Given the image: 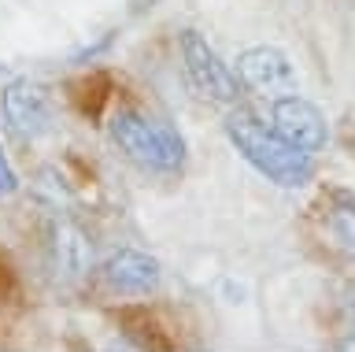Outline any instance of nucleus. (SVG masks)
<instances>
[{
    "label": "nucleus",
    "instance_id": "f257e3e1",
    "mask_svg": "<svg viewBox=\"0 0 355 352\" xmlns=\"http://www.w3.org/2000/svg\"><path fill=\"white\" fill-rule=\"evenodd\" d=\"M226 137L248 167H255L266 182L282 185V190H304L315 178V156L296 149L270 123H263L259 115L244 112V108L226 115Z\"/></svg>",
    "mask_w": 355,
    "mask_h": 352
},
{
    "label": "nucleus",
    "instance_id": "f03ea898",
    "mask_svg": "<svg viewBox=\"0 0 355 352\" xmlns=\"http://www.w3.org/2000/svg\"><path fill=\"white\" fill-rule=\"evenodd\" d=\"M111 137L126 156L144 171L178 174L185 167V141L166 123L137 112V108H119L111 115Z\"/></svg>",
    "mask_w": 355,
    "mask_h": 352
},
{
    "label": "nucleus",
    "instance_id": "7ed1b4c3",
    "mask_svg": "<svg viewBox=\"0 0 355 352\" xmlns=\"http://www.w3.org/2000/svg\"><path fill=\"white\" fill-rule=\"evenodd\" d=\"M182 63H185V74L200 97H207L215 104H237V97H241L237 71L207 45L204 34H196V30H185L182 34Z\"/></svg>",
    "mask_w": 355,
    "mask_h": 352
},
{
    "label": "nucleus",
    "instance_id": "20e7f679",
    "mask_svg": "<svg viewBox=\"0 0 355 352\" xmlns=\"http://www.w3.org/2000/svg\"><path fill=\"white\" fill-rule=\"evenodd\" d=\"M270 126L282 137L293 141L296 149L311 152V156L329 145V123H326V115H322L318 108L307 101V97H300V90L296 93H285V97H274V101H270Z\"/></svg>",
    "mask_w": 355,
    "mask_h": 352
},
{
    "label": "nucleus",
    "instance_id": "39448f33",
    "mask_svg": "<svg viewBox=\"0 0 355 352\" xmlns=\"http://www.w3.org/2000/svg\"><path fill=\"white\" fill-rule=\"evenodd\" d=\"M237 78L244 90L266 97H285V93H296L300 82H296V67L288 63V56L274 45H252L237 56Z\"/></svg>",
    "mask_w": 355,
    "mask_h": 352
},
{
    "label": "nucleus",
    "instance_id": "423d86ee",
    "mask_svg": "<svg viewBox=\"0 0 355 352\" xmlns=\"http://www.w3.org/2000/svg\"><path fill=\"white\" fill-rule=\"evenodd\" d=\"M104 282L111 290L126 293V296H152L163 282L159 260L137 249H119L115 256H107L104 263Z\"/></svg>",
    "mask_w": 355,
    "mask_h": 352
},
{
    "label": "nucleus",
    "instance_id": "0eeeda50",
    "mask_svg": "<svg viewBox=\"0 0 355 352\" xmlns=\"http://www.w3.org/2000/svg\"><path fill=\"white\" fill-rule=\"evenodd\" d=\"M4 115L15 134L22 137H41L49 134L52 126V112H49V97H44L41 85L33 82H11L4 90Z\"/></svg>",
    "mask_w": 355,
    "mask_h": 352
},
{
    "label": "nucleus",
    "instance_id": "6e6552de",
    "mask_svg": "<svg viewBox=\"0 0 355 352\" xmlns=\"http://www.w3.org/2000/svg\"><path fill=\"white\" fill-rule=\"evenodd\" d=\"M318 219L326 226V234L337 241L344 252L355 256V193L340 190V185H326L318 196Z\"/></svg>",
    "mask_w": 355,
    "mask_h": 352
},
{
    "label": "nucleus",
    "instance_id": "1a4fd4ad",
    "mask_svg": "<svg viewBox=\"0 0 355 352\" xmlns=\"http://www.w3.org/2000/svg\"><path fill=\"white\" fill-rule=\"evenodd\" d=\"M115 323L119 330L133 341V349L141 352H174V341L171 334L159 326V319H155L144 304H126L115 312Z\"/></svg>",
    "mask_w": 355,
    "mask_h": 352
},
{
    "label": "nucleus",
    "instance_id": "9d476101",
    "mask_svg": "<svg viewBox=\"0 0 355 352\" xmlns=\"http://www.w3.org/2000/svg\"><path fill=\"white\" fill-rule=\"evenodd\" d=\"M52 263H55V271L63 274V278H82V274L89 271V241L85 234L78 230L74 223H52Z\"/></svg>",
    "mask_w": 355,
    "mask_h": 352
},
{
    "label": "nucleus",
    "instance_id": "9b49d317",
    "mask_svg": "<svg viewBox=\"0 0 355 352\" xmlns=\"http://www.w3.org/2000/svg\"><path fill=\"white\" fill-rule=\"evenodd\" d=\"M71 101H74V108L85 119H100L104 108H107V101H111V74L107 71H93V74H85V78H78L71 85Z\"/></svg>",
    "mask_w": 355,
    "mask_h": 352
},
{
    "label": "nucleus",
    "instance_id": "f8f14e48",
    "mask_svg": "<svg viewBox=\"0 0 355 352\" xmlns=\"http://www.w3.org/2000/svg\"><path fill=\"white\" fill-rule=\"evenodd\" d=\"M22 301V282L15 263L8 260V252H0V304H19Z\"/></svg>",
    "mask_w": 355,
    "mask_h": 352
},
{
    "label": "nucleus",
    "instance_id": "ddd939ff",
    "mask_svg": "<svg viewBox=\"0 0 355 352\" xmlns=\"http://www.w3.org/2000/svg\"><path fill=\"white\" fill-rule=\"evenodd\" d=\"M15 190H19V174H15V167H11V160L4 156V149H0V196H8Z\"/></svg>",
    "mask_w": 355,
    "mask_h": 352
},
{
    "label": "nucleus",
    "instance_id": "4468645a",
    "mask_svg": "<svg viewBox=\"0 0 355 352\" xmlns=\"http://www.w3.org/2000/svg\"><path fill=\"white\" fill-rule=\"evenodd\" d=\"M344 352H355V319H348V326H344V341H340Z\"/></svg>",
    "mask_w": 355,
    "mask_h": 352
}]
</instances>
